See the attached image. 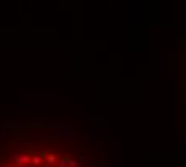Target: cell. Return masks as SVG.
Segmentation results:
<instances>
[{"mask_svg": "<svg viewBox=\"0 0 186 167\" xmlns=\"http://www.w3.org/2000/svg\"><path fill=\"white\" fill-rule=\"evenodd\" d=\"M0 167H85L80 156L52 145H27L0 156Z\"/></svg>", "mask_w": 186, "mask_h": 167, "instance_id": "6da1fadb", "label": "cell"}]
</instances>
